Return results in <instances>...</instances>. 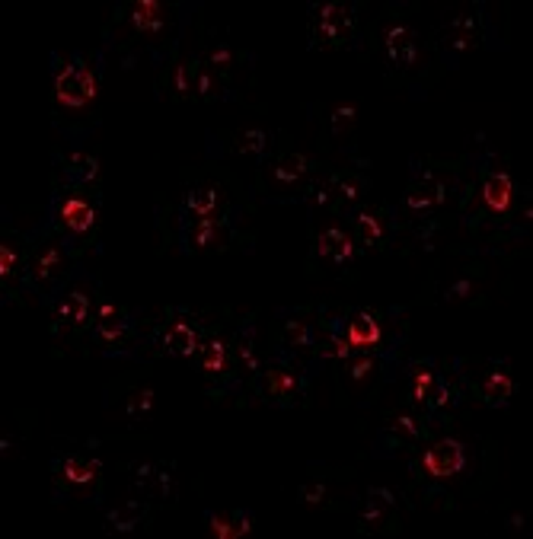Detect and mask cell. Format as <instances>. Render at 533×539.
I'll use <instances>...</instances> for the list:
<instances>
[{"label": "cell", "instance_id": "6da1fadb", "mask_svg": "<svg viewBox=\"0 0 533 539\" xmlns=\"http://www.w3.org/2000/svg\"><path fill=\"white\" fill-rule=\"evenodd\" d=\"M352 26H354L352 7H345V3H323V7L313 10L310 36H313L316 45H342L352 36Z\"/></svg>", "mask_w": 533, "mask_h": 539}, {"label": "cell", "instance_id": "7a4b0ae2", "mask_svg": "<svg viewBox=\"0 0 533 539\" xmlns=\"http://www.w3.org/2000/svg\"><path fill=\"white\" fill-rule=\"evenodd\" d=\"M54 90H58V103L80 109L96 96V83H93V74L83 68L80 61H68L54 77Z\"/></svg>", "mask_w": 533, "mask_h": 539}, {"label": "cell", "instance_id": "3957f363", "mask_svg": "<svg viewBox=\"0 0 533 539\" xmlns=\"http://www.w3.org/2000/svg\"><path fill=\"white\" fill-rule=\"evenodd\" d=\"M466 463V447L460 441H441L421 457V466L431 479H447V476H457Z\"/></svg>", "mask_w": 533, "mask_h": 539}, {"label": "cell", "instance_id": "277c9868", "mask_svg": "<svg viewBox=\"0 0 533 539\" xmlns=\"http://www.w3.org/2000/svg\"><path fill=\"white\" fill-rule=\"evenodd\" d=\"M386 54H390V61L396 64V68H409L415 61V42H412V32H409V26L396 23L386 29Z\"/></svg>", "mask_w": 533, "mask_h": 539}, {"label": "cell", "instance_id": "5b68a950", "mask_svg": "<svg viewBox=\"0 0 533 539\" xmlns=\"http://www.w3.org/2000/svg\"><path fill=\"white\" fill-rule=\"evenodd\" d=\"M188 246L192 249H220L227 246V233L218 227L214 218H202L188 230Z\"/></svg>", "mask_w": 533, "mask_h": 539}, {"label": "cell", "instance_id": "8992f818", "mask_svg": "<svg viewBox=\"0 0 533 539\" xmlns=\"http://www.w3.org/2000/svg\"><path fill=\"white\" fill-rule=\"evenodd\" d=\"M211 533L220 539H237V536H246L249 530H253V520H249V514H211Z\"/></svg>", "mask_w": 533, "mask_h": 539}, {"label": "cell", "instance_id": "52a82bcc", "mask_svg": "<svg viewBox=\"0 0 533 539\" xmlns=\"http://www.w3.org/2000/svg\"><path fill=\"white\" fill-rule=\"evenodd\" d=\"M93 208L87 202H80V198H68L64 202V208H61V220H64V227L74 233H87L93 227Z\"/></svg>", "mask_w": 533, "mask_h": 539}, {"label": "cell", "instance_id": "ba28073f", "mask_svg": "<svg viewBox=\"0 0 533 539\" xmlns=\"http://www.w3.org/2000/svg\"><path fill=\"white\" fill-rule=\"evenodd\" d=\"M90 316V297L83 291H74L58 303V322H68V326H83Z\"/></svg>", "mask_w": 533, "mask_h": 539}, {"label": "cell", "instance_id": "9c48e42d", "mask_svg": "<svg viewBox=\"0 0 533 539\" xmlns=\"http://www.w3.org/2000/svg\"><path fill=\"white\" fill-rule=\"evenodd\" d=\"M163 344H166V351L179 354V358H188V354L198 348V335L188 322H176L173 329L163 335Z\"/></svg>", "mask_w": 533, "mask_h": 539}, {"label": "cell", "instance_id": "30bf717a", "mask_svg": "<svg viewBox=\"0 0 533 539\" xmlns=\"http://www.w3.org/2000/svg\"><path fill=\"white\" fill-rule=\"evenodd\" d=\"M348 342L361 344V348H370V344L380 342V322L374 319L370 313H361L354 322H348Z\"/></svg>", "mask_w": 533, "mask_h": 539}, {"label": "cell", "instance_id": "8fae6325", "mask_svg": "<svg viewBox=\"0 0 533 539\" xmlns=\"http://www.w3.org/2000/svg\"><path fill=\"white\" fill-rule=\"evenodd\" d=\"M444 198H447V188H444V182L437 179H425L421 185H415L412 192H409V208H431V204H441Z\"/></svg>", "mask_w": 533, "mask_h": 539}, {"label": "cell", "instance_id": "7c38bea8", "mask_svg": "<svg viewBox=\"0 0 533 539\" xmlns=\"http://www.w3.org/2000/svg\"><path fill=\"white\" fill-rule=\"evenodd\" d=\"M220 204V192L218 188H192L186 195V208L198 218H214V211Z\"/></svg>", "mask_w": 533, "mask_h": 539}, {"label": "cell", "instance_id": "4fadbf2b", "mask_svg": "<svg viewBox=\"0 0 533 539\" xmlns=\"http://www.w3.org/2000/svg\"><path fill=\"white\" fill-rule=\"evenodd\" d=\"M482 198L492 211H504L511 202V179L508 176H488L482 185Z\"/></svg>", "mask_w": 533, "mask_h": 539}, {"label": "cell", "instance_id": "5bb4252c", "mask_svg": "<svg viewBox=\"0 0 533 539\" xmlns=\"http://www.w3.org/2000/svg\"><path fill=\"white\" fill-rule=\"evenodd\" d=\"M131 23H135V29L157 32L160 26H163V20H160V3H153V0L135 3V7H131Z\"/></svg>", "mask_w": 533, "mask_h": 539}, {"label": "cell", "instance_id": "9a60e30c", "mask_svg": "<svg viewBox=\"0 0 533 539\" xmlns=\"http://www.w3.org/2000/svg\"><path fill=\"white\" fill-rule=\"evenodd\" d=\"M61 472H64V479L74 482V485H87V482L96 479L99 466L96 463H83V460H64Z\"/></svg>", "mask_w": 533, "mask_h": 539}, {"label": "cell", "instance_id": "2e32d148", "mask_svg": "<svg viewBox=\"0 0 533 539\" xmlns=\"http://www.w3.org/2000/svg\"><path fill=\"white\" fill-rule=\"evenodd\" d=\"M476 42V20L473 16H460L451 23V48H470Z\"/></svg>", "mask_w": 533, "mask_h": 539}, {"label": "cell", "instance_id": "e0dca14e", "mask_svg": "<svg viewBox=\"0 0 533 539\" xmlns=\"http://www.w3.org/2000/svg\"><path fill=\"white\" fill-rule=\"evenodd\" d=\"M307 169H310V160L301 157V153H291V157H285L278 163V169H275V179H278V182H294V179H301Z\"/></svg>", "mask_w": 533, "mask_h": 539}, {"label": "cell", "instance_id": "ac0fdd59", "mask_svg": "<svg viewBox=\"0 0 533 539\" xmlns=\"http://www.w3.org/2000/svg\"><path fill=\"white\" fill-rule=\"evenodd\" d=\"M141 517H144V510L137 508V504H125V508H115L112 514H109V524H112L115 530L128 533V530H135V526L141 524Z\"/></svg>", "mask_w": 533, "mask_h": 539}, {"label": "cell", "instance_id": "d6986e66", "mask_svg": "<svg viewBox=\"0 0 533 539\" xmlns=\"http://www.w3.org/2000/svg\"><path fill=\"white\" fill-rule=\"evenodd\" d=\"M294 390H297V377L291 374V370H271L269 374V393L278 399H287L294 396Z\"/></svg>", "mask_w": 533, "mask_h": 539}, {"label": "cell", "instance_id": "ffe728a7", "mask_svg": "<svg viewBox=\"0 0 533 539\" xmlns=\"http://www.w3.org/2000/svg\"><path fill=\"white\" fill-rule=\"evenodd\" d=\"M482 396L488 399V402H498V399L511 396V377L508 374H488V380L482 383Z\"/></svg>", "mask_w": 533, "mask_h": 539}, {"label": "cell", "instance_id": "44dd1931", "mask_svg": "<svg viewBox=\"0 0 533 539\" xmlns=\"http://www.w3.org/2000/svg\"><path fill=\"white\" fill-rule=\"evenodd\" d=\"M345 240H348V236L338 230V227H329V230H323L320 236H316V252L326 255V259H332V255L338 252V246H342Z\"/></svg>", "mask_w": 533, "mask_h": 539}, {"label": "cell", "instance_id": "7402d4cb", "mask_svg": "<svg viewBox=\"0 0 533 539\" xmlns=\"http://www.w3.org/2000/svg\"><path fill=\"white\" fill-rule=\"evenodd\" d=\"M285 335H287V342L294 344V348H313V332L307 329V322H301V319H291V322H285Z\"/></svg>", "mask_w": 533, "mask_h": 539}, {"label": "cell", "instance_id": "603a6c76", "mask_svg": "<svg viewBox=\"0 0 533 539\" xmlns=\"http://www.w3.org/2000/svg\"><path fill=\"white\" fill-rule=\"evenodd\" d=\"M237 147L243 153H262L269 147V135L265 131H243V135H237Z\"/></svg>", "mask_w": 533, "mask_h": 539}, {"label": "cell", "instance_id": "cb8c5ba5", "mask_svg": "<svg viewBox=\"0 0 533 539\" xmlns=\"http://www.w3.org/2000/svg\"><path fill=\"white\" fill-rule=\"evenodd\" d=\"M195 77H198V68L195 64H179L176 68V93L179 96H188V93H195Z\"/></svg>", "mask_w": 533, "mask_h": 539}, {"label": "cell", "instance_id": "d4e9b609", "mask_svg": "<svg viewBox=\"0 0 533 539\" xmlns=\"http://www.w3.org/2000/svg\"><path fill=\"white\" fill-rule=\"evenodd\" d=\"M431 386H435V374H431L428 367H419L412 377V399L415 402H425L431 393Z\"/></svg>", "mask_w": 533, "mask_h": 539}, {"label": "cell", "instance_id": "484cf974", "mask_svg": "<svg viewBox=\"0 0 533 539\" xmlns=\"http://www.w3.org/2000/svg\"><path fill=\"white\" fill-rule=\"evenodd\" d=\"M386 524H390L386 504H380V501H374V498H370V501H368V510L361 514V526H386Z\"/></svg>", "mask_w": 533, "mask_h": 539}, {"label": "cell", "instance_id": "4316f807", "mask_svg": "<svg viewBox=\"0 0 533 539\" xmlns=\"http://www.w3.org/2000/svg\"><path fill=\"white\" fill-rule=\"evenodd\" d=\"M224 354H227L224 342H211L208 348H204V370H208V374H220V370H224Z\"/></svg>", "mask_w": 533, "mask_h": 539}, {"label": "cell", "instance_id": "83f0119b", "mask_svg": "<svg viewBox=\"0 0 533 539\" xmlns=\"http://www.w3.org/2000/svg\"><path fill=\"white\" fill-rule=\"evenodd\" d=\"M358 230H361V240L364 243H377L383 236V227L374 214H361L358 218Z\"/></svg>", "mask_w": 533, "mask_h": 539}, {"label": "cell", "instance_id": "f1b7e54d", "mask_svg": "<svg viewBox=\"0 0 533 539\" xmlns=\"http://www.w3.org/2000/svg\"><path fill=\"white\" fill-rule=\"evenodd\" d=\"M68 169L70 176H80V179H93L96 176V160L93 157H83V153H77V157L68 160Z\"/></svg>", "mask_w": 533, "mask_h": 539}, {"label": "cell", "instance_id": "f546056e", "mask_svg": "<svg viewBox=\"0 0 533 539\" xmlns=\"http://www.w3.org/2000/svg\"><path fill=\"white\" fill-rule=\"evenodd\" d=\"M320 354H323V358H342V360H345L348 354H352V342H348V338H342V335H332L329 344H326V348H320Z\"/></svg>", "mask_w": 533, "mask_h": 539}, {"label": "cell", "instance_id": "4dcf8cb0", "mask_svg": "<svg viewBox=\"0 0 533 539\" xmlns=\"http://www.w3.org/2000/svg\"><path fill=\"white\" fill-rule=\"evenodd\" d=\"M390 425L396 427L399 434H406V437H421V434H425V431H421V425L412 418V415H393Z\"/></svg>", "mask_w": 533, "mask_h": 539}, {"label": "cell", "instance_id": "1f68e13d", "mask_svg": "<svg viewBox=\"0 0 533 539\" xmlns=\"http://www.w3.org/2000/svg\"><path fill=\"white\" fill-rule=\"evenodd\" d=\"M58 262H61L58 249H45V255H42V259H36V265H32V275H36V278L52 275V268H54Z\"/></svg>", "mask_w": 533, "mask_h": 539}, {"label": "cell", "instance_id": "d6a6232c", "mask_svg": "<svg viewBox=\"0 0 533 539\" xmlns=\"http://www.w3.org/2000/svg\"><path fill=\"white\" fill-rule=\"evenodd\" d=\"M96 335L103 338V342H119L121 335H125V322H115V319H103L99 322Z\"/></svg>", "mask_w": 533, "mask_h": 539}, {"label": "cell", "instance_id": "836d02e7", "mask_svg": "<svg viewBox=\"0 0 533 539\" xmlns=\"http://www.w3.org/2000/svg\"><path fill=\"white\" fill-rule=\"evenodd\" d=\"M151 402H153V390H141V393H135V396H131V402H128V412L137 418L141 412H147V409H151Z\"/></svg>", "mask_w": 533, "mask_h": 539}, {"label": "cell", "instance_id": "e575fe53", "mask_svg": "<svg viewBox=\"0 0 533 539\" xmlns=\"http://www.w3.org/2000/svg\"><path fill=\"white\" fill-rule=\"evenodd\" d=\"M237 354H240V367L246 370V374H255V370H259V358H255V351H253V344L249 342H243L240 348H237Z\"/></svg>", "mask_w": 533, "mask_h": 539}, {"label": "cell", "instance_id": "d590c367", "mask_svg": "<svg viewBox=\"0 0 533 539\" xmlns=\"http://www.w3.org/2000/svg\"><path fill=\"white\" fill-rule=\"evenodd\" d=\"M195 93H198V96H211V93H214V77H211V70L198 68V77H195Z\"/></svg>", "mask_w": 533, "mask_h": 539}, {"label": "cell", "instance_id": "8d00e7d4", "mask_svg": "<svg viewBox=\"0 0 533 539\" xmlns=\"http://www.w3.org/2000/svg\"><path fill=\"white\" fill-rule=\"evenodd\" d=\"M170 469H157L153 472V492H157V498H170Z\"/></svg>", "mask_w": 533, "mask_h": 539}, {"label": "cell", "instance_id": "74e56055", "mask_svg": "<svg viewBox=\"0 0 533 539\" xmlns=\"http://www.w3.org/2000/svg\"><path fill=\"white\" fill-rule=\"evenodd\" d=\"M352 121H354V105H345V109H336V112H332V128H336V131L348 128Z\"/></svg>", "mask_w": 533, "mask_h": 539}, {"label": "cell", "instance_id": "f35d334b", "mask_svg": "<svg viewBox=\"0 0 533 539\" xmlns=\"http://www.w3.org/2000/svg\"><path fill=\"white\" fill-rule=\"evenodd\" d=\"M13 265H16V252H13V246H3V249H0V275H3V278H10V275H13Z\"/></svg>", "mask_w": 533, "mask_h": 539}, {"label": "cell", "instance_id": "ab89813d", "mask_svg": "<svg viewBox=\"0 0 533 539\" xmlns=\"http://www.w3.org/2000/svg\"><path fill=\"white\" fill-rule=\"evenodd\" d=\"M323 494H326L323 485H303L301 488V501L303 504H320L323 501Z\"/></svg>", "mask_w": 533, "mask_h": 539}, {"label": "cell", "instance_id": "60d3db41", "mask_svg": "<svg viewBox=\"0 0 533 539\" xmlns=\"http://www.w3.org/2000/svg\"><path fill=\"white\" fill-rule=\"evenodd\" d=\"M451 402H453V390L447 386V383H441V386L435 390V399H431V405H435V409H444V405H451Z\"/></svg>", "mask_w": 533, "mask_h": 539}, {"label": "cell", "instance_id": "b9f144b4", "mask_svg": "<svg viewBox=\"0 0 533 539\" xmlns=\"http://www.w3.org/2000/svg\"><path fill=\"white\" fill-rule=\"evenodd\" d=\"M370 370H374V360H370V358L354 360V364H352V380H364Z\"/></svg>", "mask_w": 533, "mask_h": 539}, {"label": "cell", "instance_id": "7bdbcfd3", "mask_svg": "<svg viewBox=\"0 0 533 539\" xmlns=\"http://www.w3.org/2000/svg\"><path fill=\"white\" fill-rule=\"evenodd\" d=\"M211 64H214V68H218V70H227V68H230V52H227V48L224 45H220V48H214V52H211Z\"/></svg>", "mask_w": 533, "mask_h": 539}, {"label": "cell", "instance_id": "ee69618b", "mask_svg": "<svg viewBox=\"0 0 533 539\" xmlns=\"http://www.w3.org/2000/svg\"><path fill=\"white\" fill-rule=\"evenodd\" d=\"M338 195H345V198H358V182L342 179V182H338Z\"/></svg>", "mask_w": 533, "mask_h": 539}, {"label": "cell", "instance_id": "f6af8a7d", "mask_svg": "<svg viewBox=\"0 0 533 539\" xmlns=\"http://www.w3.org/2000/svg\"><path fill=\"white\" fill-rule=\"evenodd\" d=\"M329 195H332V182H326V185H316L313 188V202H320V204L329 202Z\"/></svg>", "mask_w": 533, "mask_h": 539}, {"label": "cell", "instance_id": "bcb514c9", "mask_svg": "<svg viewBox=\"0 0 533 539\" xmlns=\"http://www.w3.org/2000/svg\"><path fill=\"white\" fill-rule=\"evenodd\" d=\"M470 291H473V284H470V281H460V284L453 287L451 294H447V300H460V297H463V294H470Z\"/></svg>", "mask_w": 533, "mask_h": 539}, {"label": "cell", "instance_id": "7dc6e473", "mask_svg": "<svg viewBox=\"0 0 533 539\" xmlns=\"http://www.w3.org/2000/svg\"><path fill=\"white\" fill-rule=\"evenodd\" d=\"M112 313H115V310H112V303H105V307L99 310V316H103V319H109V316H112Z\"/></svg>", "mask_w": 533, "mask_h": 539}]
</instances>
